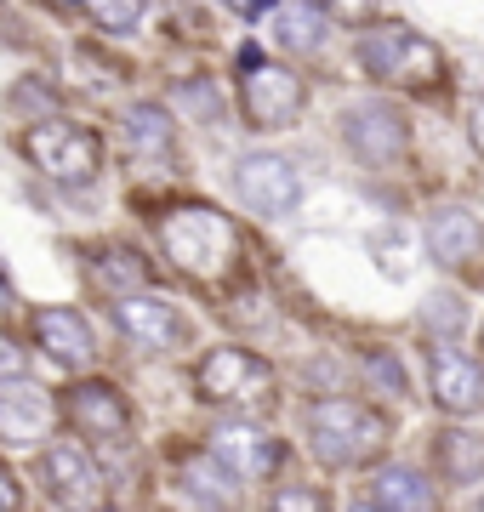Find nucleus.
Listing matches in <instances>:
<instances>
[{
    "mask_svg": "<svg viewBox=\"0 0 484 512\" xmlns=\"http://www.w3.org/2000/svg\"><path fill=\"white\" fill-rule=\"evenodd\" d=\"M160 245H166V256L188 279H200V285L217 291V285L234 279V262H240L245 239H240V228H234V217H223L217 205L183 200L160 217Z\"/></svg>",
    "mask_w": 484,
    "mask_h": 512,
    "instance_id": "f257e3e1",
    "label": "nucleus"
},
{
    "mask_svg": "<svg viewBox=\"0 0 484 512\" xmlns=\"http://www.w3.org/2000/svg\"><path fill=\"white\" fill-rule=\"evenodd\" d=\"M302 427H308L314 461H325V467H365V461H376L393 444L388 416L371 410V404H354V399L308 404V421Z\"/></svg>",
    "mask_w": 484,
    "mask_h": 512,
    "instance_id": "f03ea898",
    "label": "nucleus"
},
{
    "mask_svg": "<svg viewBox=\"0 0 484 512\" xmlns=\"http://www.w3.org/2000/svg\"><path fill=\"white\" fill-rule=\"evenodd\" d=\"M354 57L376 86H393V92H433V86H445L439 46L428 35L405 29V23H365Z\"/></svg>",
    "mask_w": 484,
    "mask_h": 512,
    "instance_id": "7ed1b4c3",
    "label": "nucleus"
},
{
    "mask_svg": "<svg viewBox=\"0 0 484 512\" xmlns=\"http://www.w3.org/2000/svg\"><path fill=\"white\" fill-rule=\"evenodd\" d=\"M23 154H29L52 183H69V188L92 183L97 171H103V137L86 131V126H69V120H57V114L23 131Z\"/></svg>",
    "mask_w": 484,
    "mask_h": 512,
    "instance_id": "20e7f679",
    "label": "nucleus"
},
{
    "mask_svg": "<svg viewBox=\"0 0 484 512\" xmlns=\"http://www.w3.org/2000/svg\"><path fill=\"white\" fill-rule=\"evenodd\" d=\"M194 393L205 404H262L274 393V370L245 348H211L194 370Z\"/></svg>",
    "mask_w": 484,
    "mask_h": 512,
    "instance_id": "39448f33",
    "label": "nucleus"
},
{
    "mask_svg": "<svg viewBox=\"0 0 484 512\" xmlns=\"http://www.w3.org/2000/svg\"><path fill=\"white\" fill-rule=\"evenodd\" d=\"M240 103H245V120L257 131H280V126H297L302 120V103H308V92H302V80L285 63H245L240 69Z\"/></svg>",
    "mask_w": 484,
    "mask_h": 512,
    "instance_id": "423d86ee",
    "label": "nucleus"
},
{
    "mask_svg": "<svg viewBox=\"0 0 484 512\" xmlns=\"http://www.w3.org/2000/svg\"><path fill=\"white\" fill-rule=\"evenodd\" d=\"M342 143H348V154H354L359 165H399L410 154V120H405V109L371 97V103L348 109Z\"/></svg>",
    "mask_w": 484,
    "mask_h": 512,
    "instance_id": "0eeeda50",
    "label": "nucleus"
},
{
    "mask_svg": "<svg viewBox=\"0 0 484 512\" xmlns=\"http://www.w3.org/2000/svg\"><path fill=\"white\" fill-rule=\"evenodd\" d=\"M114 325H120V336H126L131 348H143V353H177L194 342V325H188L183 313L171 308V302H160V296H143V291L114 296Z\"/></svg>",
    "mask_w": 484,
    "mask_h": 512,
    "instance_id": "6e6552de",
    "label": "nucleus"
},
{
    "mask_svg": "<svg viewBox=\"0 0 484 512\" xmlns=\"http://www.w3.org/2000/svg\"><path fill=\"white\" fill-rule=\"evenodd\" d=\"M205 450L223 461L234 478H251V484H262V478H274L285 467V439L257 427V421H223V427H211Z\"/></svg>",
    "mask_w": 484,
    "mask_h": 512,
    "instance_id": "1a4fd4ad",
    "label": "nucleus"
},
{
    "mask_svg": "<svg viewBox=\"0 0 484 512\" xmlns=\"http://www.w3.org/2000/svg\"><path fill=\"white\" fill-rule=\"evenodd\" d=\"M234 194H240L257 217H291L302 200V183H297V165L285 154H245L234 165Z\"/></svg>",
    "mask_w": 484,
    "mask_h": 512,
    "instance_id": "9d476101",
    "label": "nucleus"
},
{
    "mask_svg": "<svg viewBox=\"0 0 484 512\" xmlns=\"http://www.w3.org/2000/svg\"><path fill=\"white\" fill-rule=\"evenodd\" d=\"M63 416L69 427H80L86 439L97 444H126L131 439V404L120 399V387L92 376V382H75L63 393Z\"/></svg>",
    "mask_w": 484,
    "mask_h": 512,
    "instance_id": "9b49d317",
    "label": "nucleus"
},
{
    "mask_svg": "<svg viewBox=\"0 0 484 512\" xmlns=\"http://www.w3.org/2000/svg\"><path fill=\"white\" fill-rule=\"evenodd\" d=\"M35 473L57 507H103V473L80 444H46Z\"/></svg>",
    "mask_w": 484,
    "mask_h": 512,
    "instance_id": "f8f14e48",
    "label": "nucleus"
},
{
    "mask_svg": "<svg viewBox=\"0 0 484 512\" xmlns=\"http://www.w3.org/2000/svg\"><path fill=\"white\" fill-rule=\"evenodd\" d=\"M433 404L450 416H479L484 410V365L467 359L462 348H433Z\"/></svg>",
    "mask_w": 484,
    "mask_h": 512,
    "instance_id": "ddd939ff",
    "label": "nucleus"
},
{
    "mask_svg": "<svg viewBox=\"0 0 484 512\" xmlns=\"http://www.w3.org/2000/svg\"><path fill=\"white\" fill-rule=\"evenodd\" d=\"M52 421H57V404L40 387H29L23 376L0 382V439L6 444H40L52 433Z\"/></svg>",
    "mask_w": 484,
    "mask_h": 512,
    "instance_id": "4468645a",
    "label": "nucleus"
},
{
    "mask_svg": "<svg viewBox=\"0 0 484 512\" xmlns=\"http://www.w3.org/2000/svg\"><path fill=\"white\" fill-rule=\"evenodd\" d=\"M428 256L439 268H473L484 256V228L462 205H439L428 217Z\"/></svg>",
    "mask_w": 484,
    "mask_h": 512,
    "instance_id": "2eb2a0df",
    "label": "nucleus"
},
{
    "mask_svg": "<svg viewBox=\"0 0 484 512\" xmlns=\"http://www.w3.org/2000/svg\"><path fill=\"white\" fill-rule=\"evenodd\" d=\"M35 342L46 359H57V365H92V353H97V336L92 325H86V313L75 308H35Z\"/></svg>",
    "mask_w": 484,
    "mask_h": 512,
    "instance_id": "dca6fc26",
    "label": "nucleus"
},
{
    "mask_svg": "<svg viewBox=\"0 0 484 512\" xmlns=\"http://www.w3.org/2000/svg\"><path fill=\"white\" fill-rule=\"evenodd\" d=\"M177 495L194 501V507H234V501H240V478L205 450V456H188L183 467H177Z\"/></svg>",
    "mask_w": 484,
    "mask_h": 512,
    "instance_id": "f3484780",
    "label": "nucleus"
},
{
    "mask_svg": "<svg viewBox=\"0 0 484 512\" xmlns=\"http://www.w3.org/2000/svg\"><path fill=\"white\" fill-rule=\"evenodd\" d=\"M92 279H97V291H109V296L154 291V262L143 251H131V245H103L92 256Z\"/></svg>",
    "mask_w": 484,
    "mask_h": 512,
    "instance_id": "a211bd4d",
    "label": "nucleus"
},
{
    "mask_svg": "<svg viewBox=\"0 0 484 512\" xmlns=\"http://www.w3.org/2000/svg\"><path fill=\"white\" fill-rule=\"evenodd\" d=\"M433 501L439 495H433V484L416 467H382L371 478V490H365V507H382V512H422Z\"/></svg>",
    "mask_w": 484,
    "mask_h": 512,
    "instance_id": "6ab92c4d",
    "label": "nucleus"
},
{
    "mask_svg": "<svg viewBox=\"0 0 484 512\" xmlns=\"http://www.w3.org/2000/svg\"><path fill=\"white\" fill-rule=\"evenodd\" d=\"M433 467L450 484H479L484 478V433H473V427H445L439 444H433Z\"/></svg>",
    "mask_w": 484,
    "mask_h": 512,
    "instance_id": "aec40b11",
    "label": "nucleus"
},
{
    "mask_svg": "<svg viewBox=\"0 0 484 512\" xmlns=\"http://www.w3.org/2000/svg\"><path fill=\"white\" fill-rule=\"evenodd\" d=\"M325 29H331V18L319 12V6H274V40H280L285 52H319L325 46Z\"/></svg>",
    "mask_w": 484,
    "mask_h": 512,
    "instance_id": "412c9836",
    "label": "nucleus"
},
{
    "mask_svg": "<svg viewBox=\"0 0 484 512\" xmlns=\"http://www.w3.org/2000/svg\"><path fill=\"white\" fill-rule=\"evenodd\" d=\"M120 131H126V143L137 148V154H171V143H177V131H171V114L160 109V103H137V109L120 114Z\"/></svg>",
    "mask_w": 484,
    "mask_h": 512,
    "instance_id": "4be33fe9",
    "label": "nucleus"
},
{
    "mask_svg": "<svg viewBox=\"0 0 484 512\" xmlns=\"http://www.w3.org/2000/svg\"><path fill=\"white\" fill-rule=\"evenodd\" d=\"M86 18L103 29V35H131L137 23L149 18V0H80Z\"/></svg>",
    "mask_w": 484,
    "mask_h": 512,
    "instance_id": "5701e85b",
    "label": "nucleus"
},
{
    "mask_svg": "<svg viewBox=\"0 0 484 512\" xmlns=\"http://www.w3.org/2000/svg\"><path fill=\"white\" fill-rule=\"evenodd\" d=\"M308 6H319L331 23H354V29H365L376 18V0H308Z\"/></svg>",
    "mask_w": 484,
    "mask_h": 512,
    "instance_id": "b1692460",
    "label": "nucleus"
},
{
    "mask_svg": "<svg viewBox=\"0 0 484 512\" xmlns=\"http://www.w3.org/2000/svg\"><path fill=\"white\" fill-rule=\"evenodd\" d=\"M177 103H183L194 120H217V114H223V97L211 92L205 80H194V86H177Z\"/></svg>",
    "mask_w": 484,
    "mask_h": 512,
    "instance_id": "393cba45",
    "label": "nucleus"
},
{
    "mask_svg": "<svg viewBox=\"0 0 484 512\" xmlns=\"http://www.w3.org/2000/svg\"><path fill=\"white\" fill-rule=\"evenodd\" d=\"M12 109H23V114H57V97L40 86V80H18L12 86Z\"/></svg>",
    "mask_w": 484,
    "mask_h": 512,
    "instance_id": "a878e982",
    "label": "nucleus"
},
{
    "mask_svg": "<svg viewBox=\"0 0 484 512\" xmlns=\"http://www.w3.org/2000/svg\"><path fill=\"white\" fill-rule=\"evenodd\" d=\"M371 370H376V382H382V393H405V376H399V365H393L388 353H371Z\"/></svg>",
    "mask_w": 484,
    "mask_h": 512,
    "instance_id": "bb28decb",
    "label": "nucleus"
},
{
    "mask_svg": "<svg viewBox=\"0 0 484 512\" xmlns=\"http://www.w3.org/2000/svg\"><path fill=\"white\" fill-rule=\"evenodd\" d=\"M23 365H29L23 348L12 342V336H0V382H6V376H23Z\"/></svg>",
    "mask_w": 484,
    "mask_h": 512,
    "instance_id": "cd10ccee",
    "label": "nucleus"
},
{
    "mask_svg": "<svg viewBox=\"0 0 484 512\" xmlns=\"http://www.w3.org/2000/svg\"><path fill=\"white\" fill-rule=\"evenodd\" d=\"M274 507H325V490H274Z\"/></svg>",
    "mask_w": 484,
    "mask_h": 512,
    "instance_id": "c85d7f7f",
    "label": "nucleus"
},
{
    "mask_svg": "<svg viewBox=\"0 0 484 512\" xmlns=\"http://www.w3.org/2000/svg\"><path fill=\"white\" fill-rule=\"evenodd\" d=\"M6 507H23V484L12 478V467L0 461V512H6Z\"/></svg>",
    "mask_w": 484,
    "mask_h": 512,
    "instance_id": "c756f323",
    "label": "nucleus"
},
{
    "mask_svg": "<svg viewBox=\"0 0 484 512\" xmlns=\"http://www.w3.org/2000/svg\"><path fill=\"white\" fill-rule=\"evenodd\" d=\"M467 137H473V148L484 154V97L473 103V109H467Z\"/></svg>",
    "mask_w": 484,
    "mask_h": 512,
    "instance_id": "7c9ffc66",
    "label": "nucleus"
},
{
    "mask_svg": "<svg viewBox=\"0 0 484 512\" xmlns=\"http://www.w3.org/2000/svg\"><path fill=\"white\" fill-rule=\"evenodd\" d=\"M223 6H234V12H240V18H251V12H268V6H274V0H223Z\"/></svg>",
    "mask_w": 484,
    "mask_h": 512,
    "instance_id": "2f4dec72",
    "label": "nucleus"
},
{
    "mask_svg": "<svg viewBox=\"0 0 484 512\" xmlns=\"http://www.w3.org/2000/svg\"><path fill=\"white\" fill-rule=\"evenodd\" d=\"M12 308V285H6V274H0V313Z\"/></svg>",
    "mask_w": 484,
    "mask_h": 512,
    "instance_id": "473e14b6",
    "label": "nucleus"
},
{
    "mask_svg": "<svg viewBox=\"0 0 484 512\" xmlns=\"http://www.w3.org/2000/svg\"><path fill=\"white\" fill-rule=\"evenodd\" d=\"M479 336H484V330H479Z\"/></svg>",
    "mask_w": 484,
    "mask_h": 512,
    "instance_id": "72a5a7b5",
    "label": "nucleus"
}]
</instances>
